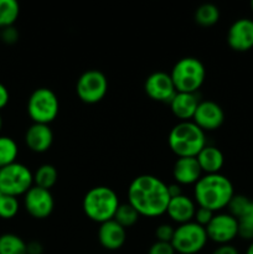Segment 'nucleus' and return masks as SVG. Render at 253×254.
Instances as JSON below:
<instances>
[{
  "instance_id": "27",
  "label": "nucleus",
  "mask_w": 253,
  "mask_h": 254,
  "mask_svg": "<svg viewBox=\"0 0 253 254\" xmlns=\"http://www.w3.org/2000/svg\"><path fill=\"white\" fill-rule=\"evenodd\" d=\"M20 208V203L17 197L9 195H2L0 197V218L10 220L17 215Z\"/></svg>"
},
{
  "instance_id": "11",
  "label": "nucleus",
  "mask_w": 253,
  "mask_h": 254,
  "mask_svg": "<svg viewBox=\"0 0 253 254\" xmlns=\"http://www.w3.org/2000/svg\"><path fill=\"white\" fill-rule=\"evenodd\" d=\"M24 206L31 217L44 220L49 217L54 211V196L50 190H45L34 185L24 195Z\"/></svg>"
},
{
  "instance_id": "2",
  "label": "nucleus",
  "mask_w": 253,
  "mask_h": 254,
  "mask_svg": "<svg viewBox=\"0 0 253 254\" xmlns=\"http://www.w3.org/2000/svg\"><path fill=\"white\" fill-rule=\"evenodd\" d=\"M235 190L230 179L222 174H208L201 176L193 188V197L198 207L217 212L227 207Z\"/></svg>"
},
{
  "instance_id": "32",
  "label": "nucleus",
  "mask_w": 253,
  "mask_h": 254,
  "mask_svg": "<svg viewBox=\"0 0 253 254\" xmlns=\"http://www.w3.org/2000/svg\"><path fill=\"white\" fill-rule=\"evenodd\" d=\"M213 216H215V212H213V211L205 207H197L196 208L193 221H195L196 223H198L200 226H202V227H206V226L211 222Z\"/></svg>"
},
{
  "instance_id": "30",
  "label": "nucleus",
  "mask_w": 253,
  "mask_h": 254,
  "mask_svg": "<svg viewBox=\"0 0 253 254\" xmlns=\"http://www.w3.org/2000/svg\"><path fill=\"white\" fill-rule=\"evenodd\" d=\"M174 233H175V228H174L173 226L169 225V223H161V225H159L155 230L156 241H159V242L171 243Z\"/></svg>"
},
{
  "instance_id": "31",
  "label": "nucleus",
  "mask_w": 253,
  "mask_h": 254,
  "mask_svg": "<svg viewBox=\"0 0 253 254\" xmlns=\"http://www.w3.org/2000/svg\"><path fill=\"white\" fill-rule=\"evenodd\" d=\"M19 31L15 26H7L0 30V41L6 45H15L19 41Z\"/></svg>"
},
{
  "instance_id": "18",
  "label": "nucleus",
  "mask_w": 253,
  "mask_h": 254,
  "mask_svg": "<svg viewBox=\"0 0 253 254\" xmlns=\"http://www.w3.org/2000/svg\"><path fill=\"white\" fill-rule=\"evenodd\" d=\"M197 93H184V92H176L174 98L169 103L171 112L174 116L180 122L192 121L195 112L200 104Z\"/></svg>"
},
{
  "instance_id": "16",
  "label": "nucleus",
  "mask_w": 253,
  "mask_h": 254,
  "mask_svg": "<svg viewBox=\"0 0 253 254\" xmlns=\"http://www.w3.org/2000/svg\"><path fill=\"white\" fill-rule=\"evenodd\" d=\"M126 231L114 220L101 223L98 230V241L103 248L117 251L126 243Z\"/></svg>"
},
{
  "instance_id": "40",
  "label": "nucleus",
  "mask_w": 253,
  "mask_h": 254,
  "mask_svg": "<svg viewBox=\"0 0 253 254\" xmlns=\"http://www.w3.org/2000/svg\"><path fill=\"white\" fill-rule=\"evenodd\" d=\"M251 7H252V10H253V1L251 2Z\"/></svg>"
},
{
  "instance_id": "26",
  "label": "nucleus",
  "mask_w": 253,
  "mask_h": 254,
  "mask_svg": "<svg viewBox=\"0 0 253 254\" xmlns=\"http://www.w3.org/2000/svg\"><path fill=\"white\" fill-rule=\"evenodd\" d=\"M139 217H140V215L136 212V210L130 203H121L113 220L118 222L122 227L128 228L135 225Z\"/></svg>"
},
{
  "instance_id": "19",
  "label": "nucleus",
  "mask_w": 253,
  "mask_h": 254,
  "mask_svg": "<svg viewBox=\"0 0 253 254\" xmlns=\"http://www.w3.org/2000/svg\"><path fill=\"white\" fill-rule=\"evenodd\" d=\"M200 165L196 158H178L173 168V176L179 185H195L201 179Z\"/></svg>"
},
{
  "instance_id": "35",
  "label": "nucleus",
  "mask_w": 253,
  "mask_h": 254,
  "mask_svg": "<svg viewBox=\"0 0 253 254\" xmlns=\"http://www.w3.org/2000/svg\"><path fill=\"white\" fill-rule=\"evenodd\" d=\"M212 254H240L238 250L232 245H220Z\"/></svg>"
},
{
  "instance_id": "24",
  "label": "nucleus",
  "mask_w": 253,
  "mask_h": 254,
  "mask_svg": "<svg viewBox=\"0 0 253 254\" xmlns=\"http://www.w3.org/2000/svg\"><path fill=\"white\" fill-rule=\"evenodd\" d=\"M218 19H220V10L216 5L210 4V2L200 5L195 11V21L200 26H212V25L217 24Z\"/></svg>"
},
{
  "instance_id": "17",
  "label": "nucleus",
  "mask_w": 253,
  "mask_h": 254,
  "mask_svg": "<svg viewBox=\"0 0 253 254\" xmlns=\"http://www.w3.org/2000/svg\"><path fill=\"white\" fill-rule=\"evenodd\" d=\"M195 212V201L189 197V196L184 195V193L180 196H176V197L170 198L168 210H166V213L171 218V221H174L178 225H184V223L193 221Z\"/></svg>"
},
{
  "instance_id": "23",
  "label": "nucleus",
  "mask_w": 253,
  "mask_h": 254,
  "mask_svg": "<svg viewBox=\"0 0 253 254\" xmlns=\"http://www.w3.org/2000/svg\"><path fill=\"white\" fill-rule=\"evenodd\" d=\"M20 14V5L15 0H0V30L14 26Z\"/></svg>"
},
{
  "instance_id": "37",
  "label": "nucleus",
  "mask_w": 253,
  "mask_h": 254,
  "mask_svg": "<svg viewBox=\"0 0 253 254\" xmlns=\"http://www.w3.org/2000/svg\"><path fill=\"white\" fill-rule=\"evenodd\" d=\"M168 191H169V195H170V198L183 195V192H181V188L179 184H171V185H168Z\"/></svg>"
},
{
  "instance_id": "3",
  "label": "nucleus",
  "mask_w": 253,
  "mask_h": 254,
  "mask_svg": "<svg viewBox=\"0 0 253 254\" xmlns=\"http://www.w3.org/2000/svg\"><path fill=\"white\" fill-rule=\"evenodd\" d=\"M169 148L178 158H196L207 145L206 134L192 121L179 122L168 136Z\"/></svg>"
},
{
  "instance_id": "28",
  "label": "nucleus",
  "mask_w": 253,
  "mask_h": 254,
  "mask_svg": "<svg viewBox=\"0 0 253 254\" xmlns=\"http://www.w3.org/2000/svg\"><path fill=\"white\" fill-rule=\"evenodd\" d=\"M238 236L243 240L253 241V201L247 212L238 218Z\"/></svg>"
},
{
  "instance_id": "20",
  "label": "nucleus",
  "mask_w": 253,
  "mask_h": 254,
  "mask_svg": "<svg viewBox=\"0 0 253 254\" xmlns=\"http://www.w3.org/2000/svg\"><path fill=\"white\" fill-rule=\"evenodd\" d=\"M197 163L200 165L202 173L205 175L208 174H218L222 169L225 158H223L222 151L213 145H206L196 156Z\"/></svg>"
},
{
  "instance_id": "10",
  "label": "nucleus",
  "mask_w": 253,
  "mask_h": 254,
  "mask_svg": "<svg viewBox=\"0 0 253 254\" xmlns=\"http://www.w3.org/2000/svg\"><path fill=\"white\" fill-rule=\"evenodd\" d=\"M207 238L220 245H230L238 236V220L230 213H215L205 227Z\"/></svg>"
},
{
  "instance_id": "4",
  "label": "nucleus",
  "mask_w": 253,
  "mask_h": 254,
  "mask_svg": "<svg viewBox=\"0 0 253 254\" xmlns=\"http://www.w3.org/2000/svg\"><path fill=\"white\" fill-rule=\"evenodd\" d=\"M119 205L118 195L113 189L108 186H96L86 192L82 208L89 220L101 225L113 220Z\"/></svg>"
},
{
  "instance_id": "6",
  "label": "nucleus",
  "mask_w": 253,
  "mask_h": 254,
  "mask_svg": "<svg viewBox=\"0 0 253 254\" xmlns=\"http://www.w3.org/2000/svg\"><path fill=\"white\" fill-rule=\"evenodd\" d=\"M60 112V102L52 89L41 87L35 89L27 101V113L34 123L50 124Z\"/></svg>"
},
{
  "instance_id": "12",
  "label": "nucleus",
  "mask_w": 253,
  "mask_h": 254,
  "mask_svg": "<svg viewBox=\"0 0 253 254\" xmlns=\"http://www.w3.org/2000/svg\"><path fill=\"white\" fill-rule=\"evenodd\" d=\"M144 89L149 98L161 103H170L176 94V88L171 79L170 73L158 71L148 76L144 83Z\"/></svg>"
},
{
  "instance_id": "39",
  "label": "nucleus",
  "mask_w": 253,
  "mask_h": 254,
  "mask_svg": "<svg viewBox=\"0 0 253 254\" xmlns=\"http://www.w3.org/2000/svg\"><path fill=\"white\" fill-rule=\"evenodd\" d=\"M1 127H2V118H1V114H0V130H1Z\"/></svg>"
},
{
  "instance_id": "13",
  "label": "nucleus",
  "mask_w": 253,
  "mask_h": 254,
  "mask_svg": "<svg viewBox=\"0 0 253 254\" xmlns=\"http://www.w3.org/2000/svg\"><path fill=\"white\" fill-rule=\"evenodd\" d=\"M192 122L203 131L216 130L225 122V112L213 101H201L195 112Z\"/></svg>"
},
{
  "instance_id": "5",
  "label": "nucleus",
  "mask_w": 253,
  "mask_h": 254,
  "mask_svg": "<svg viewBox=\"0 0 253 254\" xmlns=\"http://www.w3.org/2000/svg\"><path fill=\"white\" fill-rule=\"evenodd\" d=\"M176 91L184 93H196L206 78V69L202 62L196 57L180 59L170 72Z\"/></svg>"
},
{
  "instance_id": "41",
  "label": "nucleus",
  "mask_w": 253,
  "mask_h": 254,
  "mask_svg": "<svg viewBox=\"0 0 253 254\" xmlns=\"http://www.w3.org/2000/svg\"><path fill=\"white\" fill-rule=\"evenodd\" d=\"M1 196H2V193H1V191H0V197H1Z\"/></svg>"
},
{
  "instance_id": "25",
  "label": "nucleus",
  "mask_w": 253,
  "mask_h": 254,
  "mask_svg": "<svg viewBox=\"0 0 253 254\" xmlns=\"http://www.w3.org/2000/svg\"><path fill=\"white\" fill-rule=\"evenodd\" d=\"M19 154L16 141L10 136L0 135V169L15 163Z\"/></svg>"
},
{
  "instance_id": "34",
  "label": "nucleus",
  "mask_w": 253,
  "mask_h": 254,
  "mask_svg": "<svg viewBox=\"0 0 253 254\" xmlns=\"http://www.w3.org/2000/svg\"><path fill=\"white\" fill-rule=\"evenodd\" d=\"M26 253L27 254H42L44 253V246L39 241H31L26 243Z\"/></svg>"
},
{
  "instance_id": "1",
  "label": "nucleus",
  "mask_w": 253,
  "mask_h": 254,
  "mask_svg": "<svg viewBox=\"0 0 253 254\" xmlns=\"http://www.w3.org/2000/svg\"><path fill=\"white\" fill-rule=\"evenodd\" d=\"M170 195L168 185L154 175L136 176L128 188V203L140 216L158 217L166 213Z\"/></svg>"
},
{
  "instance_id": "15",
  "label": "nucleus",
  "mask_w": 253,
  "mask_h": 254,
  "mask_svg": "<svg viewBox=\"0 0 253 254\" xmlns=\"http://www.w3.org/2000/svg\"><path fill=\"white\" fill-rule=\"evenodd\" d=\"M54 141V133L49 124L34 123L29 127L25 134V143L34 153H45L49 150Z\"/></svg>"
},
{
  "instance_id": "8",
  "label": "nucleus",
  "mask_w": 253,
  "mask_h": 254,
  "mask_svg": "<svg viewBox=\"0 0 253 254\" xmlns=\"http://www.w3.org/2000/svg\"><path fill=\"white\" fill-rule=\"evenodd\" d=\"M207 241L205 227L191 221L175 228L171 245L178 254H198L205 248Z\"/></svg>"
},
{
  "instance_id": "9",
  "label": "nucleus",
  "mask_w": 253,
  "mask_h": 254,
  "mask_svg": "<svg viewBox=\"0 0 253 254\" xmlns=\"http://www.w3.org/2000/svg\"><path fill=\"white\" fill-rule=\"evenodd\" d=\"M108 91V79L98 69H88L77 79L76 93L83 103L96 104L106 97Z\"/></svg>"
},
{
  "instance_id": "7",
  "label": "nucleus",
  "mask_w": 253,
  "mask_h": 254,
  "mask_svg": "<svg viewBox=\"0 0 253 254\" xmlns=\"http://www.w3.org/2000/svg\"><path fill=\"white\" fill-rule=\"evenodd\" d=\"M34 186V174L24 164L12 163L0 169V191L2 195L17 197Z\"/></svg>"
},
{
  "instance_id": "29",
  "label": "nucleus",
  "mask_w": 253,
  "mask_h": 254,
  "mask_svg": "<svg viewBox=\"0 0 253 254\" xmlns=\"http://www.w3.org/2000/svg\"><path fill=\"white\" fill-rule=\"evenodd\" d=\"M252 201L248 197L243 195H235L232 198H231L230 203H228V211H230V215H232L233 217L238 218L242 217L246 212L250 208Z\"/></svg>"
},
{
  "instance_id": "33",
  "label": "nucleus",
  "mask_w": 253,
  "mask_h": 254,
  "mask_svg": "<svg viewBox=\"0 0 253 254\" xmlns=\"http://www.w3.org/2000/svg\"><path fill=\"white\" fill-rule=\"evenodd\" d=\"M148 254H176V252L171 243L159 242V241H156V242L153 243L151 247L149 248Z\"/></svg>"
},
{
  "instance_id": "36",
  "label": "nucleus",
  "mask_w": 253,
  "mask_h": 254,
  "mask_svg": "<svg viewBox=\"0 0 253 254\" xmlns=\"http://www.w3.org/2000/svg\"><path fill=\"white\" fill-rule=\"evenodd\" d=\"M9 99H10V94L9 91H7L6 87L0 82V109L5 108L9 103Z\"/></svg>"
},
{
  "instance_id": "14",
  "label": "nucleus",
  "mask_w": 253,
  "mask_h": 254,
  "mask_svg": "<svg viewBox=\"0 0 253 254\" xmlns=\"http://www.w3.org/2000/svg\"><path fill=\"white\" fill-rule=\"evenodd\" d=\"M227 44L238 52L248 51L253 47V20L242 17L233 22L227 32Z\"/></svg>"
},
{
  "instance_id": "22",
  "label": "nucleus",
  "mask_w": 253,
  "mask_h": 254,
  "mask_svg": "<svg viewBox=\"0 0 253 254\" xmlns=\"http://www.w3.org/2000/svg\"><path fill=\"white\" fill-rule=\"evenodd\" d=\"M0 254H27L26 242L14 233L0 236Z\"/></svg>"
},
{
  "instance_id": "21",
  "label": "nucleus",
  "mask_w": 253,
  "mask_h": 254,
  "mask_svg": "<svg viewBox=\"0 0 253 254\" xmlns=\"http://www.w3.org/2000/svg\"><path fill=\"white\" fill-rule=\"evenodd\" d=\"M57 178H59L57 169L51 164H44L35 171L34 184L37 188L50 190L57 183Z\"/></svg>"
},
{
  "instance_id": "38",
  "label": "nucleus",
  "mask_w": 253,
  "mask_h": 254,
  "mask_svg": "<svg viewBox=\"0 0 253 254\" xmlns=\"http://www.w3.org/2000/svg\"><path fill=\"white\" fill-rule=\"evenodd\" d=\"M246 254H253V241L251 242V245L248 246L247 251H246Z\"/></svg>"
}]
</instances>
